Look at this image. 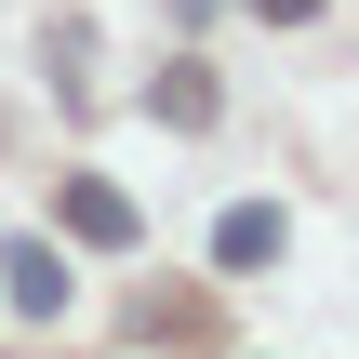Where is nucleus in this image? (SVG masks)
<instances>
[{
  "label": "nucleus",
  "mask_w": 359,
  "mask_h": 359,
  "mask_svg": "<svg viewBox=\"0 0 359 359\" xmlns=\"http://www.w3.org/2000/svg\"><path fill=\"white\" fill-rule=\"evenodd\" d=\"M53 213H67V240H93V253H133V200H120L107 173H67V187H53Z\"/></svg>",
  "instance_id": "f257e3e1"
},
{
  "label": "nucleus",
  "mask_w": 359,
  "mask_h": 359,
  "mask_svg": "<svg viewBox=\"0 0 359 359\" xmlns=\"http://www.w3.org/2000/svg\"><path fill=\"white\" fill-rule=\"evenodd\" d=\"M0 280H13V306H27V320H67V253H53V240H13V253H0Z\"/></svg>",
  "instance_id": "f03ea898"
},
{
  "label": "nucleus",
  "mask_w": 359,
  "mask_h": 359,
  "mask_svg": "<svg viewBox=\"0 0 359 359\" xmlns=\"http://www.w3.org/2000/svg\"><path fill=\"white\" fill-rule=\"evenodd\" d=\"M213 266H280V213H266V200H240V213L213 226Z\"/></svg>",
  "instance_id": "7ed1b4c3"
},
{
  "label": "nucleus",
  "mask_w": 359,
  "mask_h": 359,
  "mask_svg": "<svg viewBox=\"0 0 359 359\" xmlns=\"http://www.w3.org/2000/svg\"><path fill=\"white\" fill-rule=\"evenodd\" d=\"M147 107H160L173 133H200V120H213V80H200V67H160V80H147Z\"/></svg>",
  "instance_id": "20e7f679"
},
{
  "label": "nucleus",
  "mask_w": 359,
  "mask_h": 359,
  "mask_svg": "<svg viewBox=\"0 0 359 359\" xmlns=\"http://www.w3.org/2000/svg\"><path fill=\"white\" fill-rule=\"evenodd\" d=\"M253 13H266V27H293V13H306V0H253Z\"/></svg>",
  "instance_id": "39448f33"
}]
</instances>
